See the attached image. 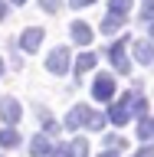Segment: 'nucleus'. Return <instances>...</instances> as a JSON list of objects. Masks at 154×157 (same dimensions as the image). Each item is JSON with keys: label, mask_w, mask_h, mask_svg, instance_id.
<instances>
[{"label": "nucleus", "mask_w": 154, "mask_h": 157, "mask_svg": "<svg viewBox=\"0 0 154 157\" xmlns=\"http://www.w3.org/2000/svg\"><path fill=\"white\" fill-rule=\"evenodd\" d=\"M128 43H131V36H118V43H112V46H108V59H112V66H115L121 75H128V72H131V62H128V56H125Z\"/></svg>", "instance_id": "f257e3e1"}, {"label": "nucleus", "mask_w": 154, "mask_h": 157, "mask_svg": "<svg viewBox=\"0 0 154 157\" xmlns=\"http://www.w3.org/2000/svg\"><path fill=\"white\" fill-rule=\"evenodd\" d=\"M69 66H72V59H69V49H66V46L53 49V52L46 56V69L53 72V75H66Z\"/></svg>", "instance_id": "f03ea898"}, {"label": "nucleus", "mask_w": 154, "mask_h": 157, "mask_svg": "<svg viewBox=\"0 0 154 157\" xmlns=\"http://www.w3.org/2000/svg\"><path fill=\"white\" fill-rule=\"evenodd\" d=\"M112 95H115V78L108 75V72L95 75V82H92V98H95V101H108Z\"/></svg>", "instance_id": "7ed1b4c3"}, {"label": "nucleus", "mask_w": 154, "mask_h": 157, "mask_svg": "<svg viewBox=\"0 0 154 157\" xmlns=\"http://www.w3.org/2000/svg\"><path fill=\"white\" fill-rule=\"evenodd\" d=\"M43 36H46V33H43L39 26L23 29V36H20V49H23V52H36V49H39V43H43Z\"/></svg>", "instance_id": "20e7f679"}, {"label": "nucleus", "mask_w": 154, "mask_h": 157, "mask_svg": "<svg viewBox=\"0 0 154 157\" xmlns=\"http://www.w3.org/2000/svg\"><path fill=\"white\" fill-rule=\"evenodd\" d=\"M20 115H23V108H20V101H17V98H3V101H0V118H3L10 128L20 121Z\"/></svg>", "instance_id": "39448f33"}, {"label": "nucleus", "mask_w": 154, "mask_h": 157, "mask_svg": "<svg viewBox=\"0 0 154 157\" xmlns=\"http://www.w3.org/2000/svg\"><path fill=\"white\" fill-rule=\"evenodd\" d=\"M128 118H131V111H128V95H121V98H118V101H115V105L108 108V121H112V124H118V128H121V124H125V121H128Z\"/></svg>", "instance_id": "423d86ee"}, {"label": "nucleus", "mask_w": 154, "mask_h": 157, "mask_svg": "<svg viewBox=\"0 0 154 157\" xmlns=\"http://www.w3.org/2000/svg\"><path fill=\"white\" fill-rule=\"evenodd\" d=\"M69 33H72V43H79V46H89L92 43V26H89L85 20H76Z\"/></svg>", "instance_id": "0eeeda50"}, {"label": "nucleus", "mask_w": 154, "mask_h": 157, "mask_svg": "<svg viewBox=\"0 0 154 157\" xmlns=\"http://www.w3.org/2000/svg\"><path fill=\"white\" fill-rule=\"evenodd\" d=\"M89 118V105H72V111L66 115V131H76L79 124H85Z\"/></svg>", "instance_id": "6e6552de"}, {"label": "nucleus", "mask_w": 154, "mask_h": 157, "mask_svg": "<svg viewBox=\"0 0 154 157\" xmlns=\"http://www.w3.org/2000/svg\"><path fill=\"white\" fill-rule=\"evenodd\" d=\"M135 56L141 66H151L154 62V43H144V39H135Z\"/></svg>", "instance_id": "1a4fd4ad"}, {"label": "nucleus", "mask_w": 154, "mask_h": 157, "mask_svg": "<svg viewBox=\"0 0 154 157\" xmlns=\"http://www.w3.org/2000/svg\"><path fill=\"white\" fill-rule=\"evenodd\" d=\"M53 147H49V137H43V134H36L33 141H30V154L33 157H46Z\"/></svg>", "instance_id": "9d476101"}, {"label": "nucleus", "mask_w": 154, "mask_h": 157, "mask_svg": "<svg viewBox=\"0 0 154 157\" xmlns=\"http://www.w3.org/2000/svg\"><path fill=\"white\" fill-rule=\"evenodd\" d=\"M95 62H98L95 52H82V56H79V62H76V75H85L89 69H95Z\"/></svg>", "instance_id": "9b49d317"}, {"label": "nucleus", "mask_w": 154, "mask_h": 157, "mask_svg": "<svg viewBox=\"0 0 154 157\" xmlns=\"http://www.w3.org/2000/svg\"><path fill=\"white\" fill-rule=\"evenodd\" d=\"M121 26H125V17H112V13H108V17L102 20V33H108V36H115Z\"/></svg>", "instance_id": "f8f14e48"}, {"label": "nucleus", "mask_w": 154, "mask_h": 157, "mask_svg": "<svg viewBox=\"0 0 154 157\" xmlns=\"http://www.w3.org/2000/svg\"><path fill=\"white\" fill-rule=\"evenodd\" d=\"M20 144V131L7 128V131H0V147H17Z\"/></svg>", "instance_id": "ddd939ff"}, {"label": "nucleus", "mask_w": 154, "mask_h": 157, "mask_svg": "<svg viewBox=\"0 0 154 157\" xmlns=\"http://www.w3.org/2000/svg\"><path fill=\"white\" fill-rule=\"evenodd\" d=\"M69 154L72 157H89V141L85 137H76V141L69 144Z\"/></svg>", "instance_id": "4468645a"}, {"label": "nucleus", "mask_w": 154, "mask_h": 157, "mask_svg": "<svg viewBox=\"0 0 154 157\" xmlns=\"http://www.w3.org/2000/svg\"><path fill=\"white\" fill-rule=\"evenodd\" d=\"M138 137H141V141H154V121L141 118V121H138Z\"/></svg>", "instance_id": "2eb2a0df"}, {"label": "nucleus", "mask_w": 154, "mask_h": 157, "mask_svg": "<svg viewBox=\"0 0 154 157\" xmlns=\"http://www.w3.org/2000/svg\"><path fill=\"white\" fill-rule=\"evenodd\" d=\"M85 124H89V131H102V128H105V115H98V111H92V108H89Z\"/></svg>", "instance_id": "dca6fc26"}, {"label": "nucleus", "mask_w": 154, "mask_h": 157, "mask_svg": "<svg viewBox=\"0 0 154 157\" xmlns=\"http://www.w3.org/2000/svg\"><path fill=\"white\" fill-rule=\"evenodd\" d=\"M108 10H112V17H125L128 10H131V0H112Z\"/></svg>", "instance_id": "f3484780"}, {"label": "nucleus", "mask_w": 154, "mask_h": 157, "mask_svg": "<svg viewBox=\"0 0 154 157\" xmlns=\"http://www.w3.org/2000/svg\"><path fill=\"white\" fill-rule=\"evenodd\" d=\"M105 147H108V151H125V137H121V134H105Z\"/></svg>", "instance_id": "a211bd4d"}, {"label": "nucleus", "mask_w": 154, "mask_h": 157, "mask_svg": "<svg viewBox=\"0 0 154 157\" xmlns=\"http://www.w3.org/2000/svg\"><path fill=\"white\" fill-rule=\"evenodd\" d=\"M154 23V0H144V7H141V23Z\"/></svg>", "instance_id": "6ab92c4d"}, {"label": "nucleus", "mask_w": 154, "mask_h": 157, "mask_svg": "<svg viewBox=\"0 0 154 157\" xmlns=\"http://www.w3.org/2000/svg\"><path fill=\"white\" fill-rule=\"evenodd\" d=\"M43 124H46V131H43V137H53V134H59V124L53 121V118H49V121H43Z\"/></svg>", "instance_id": "aec40b11"}, {"label": "nucleus", "mask_w": 154, "mask_h": 157, "mask_svg": "<svg viewBox=\"0 0 154 157\" xmlns=\"http://www.w3.org/2000/svg\"><path fill=\"white\" fill-rule=\"evenodd\" d=\"M49 154H53V157H72V154H69V144H59V147H53Z\"/></svg>", "instance_id": "412c9836"}, {"label": "nucleus", "mask_w": 154, "mask_h": 157, "mask_svg": "<svg viewBox=\"0 0 154 157\" xmlns=\"http://www.w3.org/2000/svg\"><path fill=\"white\" fill-rule=\"evenodd\" d=\"M39 3H43L46 13H56V10H59V0H39Z\"/></svg>", "instance_id": "4be33fe9"}, {"label": "nucleus", "mask_w": 154, "mask_h": 157, "mask_svg": "<svg viewBox=\"0 0 154 157\" xmlns=\"http://www.w3.org/2000/svg\"><path fill=\"white\" fill-rule=\"evenodd\" d=\"M95 0H69V7H76V10H82V7H92Z\"/></svg>", "instance_id": "5701e85b"}, {"label": "nucleus", "mask_w": 154, "mask_h": 157, "mask_svg": "<svg viewBox=\"0 0 154 157\" xmlns=\"http://www.w3.org/2000/svg\"><path fill=\"white\" fill-rule=\"evenodd\" d=\"M135 157H154V147H141V151H138Z\"/></svg>", "instance_id": "b1692460"}, {"label": "nucleus", "mask_w": 154, "mask_h": 157, "mask_svg": "<svg viewBox=\"0 0 154 157\" xmlns=\"http://www.w3.org/2000/svg\"><path fill=\"white\" fill-rule=\"evenodd\" d=\"M3 17H7V7H3V0H0V20H3Z\"/></svg>", "instance_id": "393cba45"}, {"label": "nucleus", "mask_w": 154, "mask_h": 157, "mask_svg": "<svg viewBox=\"0 0 154 157\" xmlns=\"http://www.w3.org/2000/svg\"><path fill=\"white\" fill-rule=\"evenodd\" d=\"M98 157H115V151H105V154H98Z\"/></svg>", "instance_id": "a878e982"}, {"label": "nucleus", "mask_w": 154, "mask_h": 157, "mask_svg": "<svg viewBox=\"0 0 154 157\" xmlns=\"http://www.w3.org/2000/svg\"><path fill=\"white\" fill-rule=\"evenodd\" d=\"M148 33H151V43H154V23H151V26H148Z\"/></svg>", "instance_id": "bb28decb"}, {"label": "nucleus", "mask_w": 154, "mask_h": 157, "mask_svg": "<svg viewBox=\"0 0 154 157\" xmlns=\"http://www.w3.org/2000/svg\"><path fill=\"white\" fill-rule=\"evenodd\" d=\"M13 3H26V0H13Z\"/></svg>", "instance_id": "cd10ccee"}, {"label": "nucleus", "mask_w": 154, "mask_h": 157, "mask_svg": "<svg viewBox=\"0 0 154 157\" xmlns=\"http://www.w3.org/2000/svg\"><path fill=\"white\" fill-rule=\"evenodd\" d=\"M0 72H3V59H0Z\"/></svg>", "instance_id": "c85d7f7f"}]
</instances>
